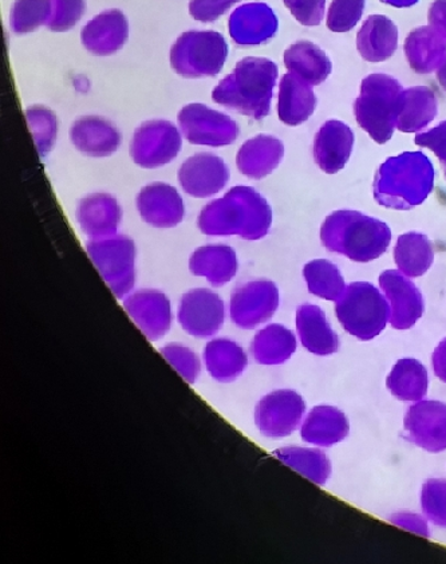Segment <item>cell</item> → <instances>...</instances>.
Instances as JSON below:
<instances>
[{
  "label": "cell",
  "mask_w": 446,
  "mask_h": 564,
  "mask_svg": "<svg viewBox=\"0 0 446 564\" xmlns=\"http://www.w3.org/2000/svg\"><path fill=\"white\" fill-rule=\"evenodd\" d=\"M402 86L399 80L373 74L363 79L361 95L355 104L357 122L378 144L392 139L401 108Z\"/></svg>",
  "instance_id": "obj_3"
},
{
  "label": "cell",
  "mask_w": 446,
  "mask_h": 564,
  "mask_svg": "<svg viewBox=\"0 0 446 564\" xmlns=\"http://www.w3.org/2000/svg\"><path fill=\"white\" fill-rule=\"evenodd\" d=\"M160 352L185 382L195 386L202 375V361L200 357L191 347L182 344H170L161 347Z\"/></svg>",
  "instance_id": "obj_30"
},
{
  "label": "cell",
  "mask_w": 446,
  "mask_h": 564,
  "mask_svg": "<svg viewBox=\"0 0 446 564\" xmlns=\"http://www.w3.org/2000/svg\"><path fill=\"white\" fill-rule=\"evenodd\" d=\"M229 170L225 160L213 153H197L180 166L178 182L185 194L196 198L218 195L226 188Z\"/></svg>",
  "instance_id": "obj_11"
},
{
  "label": "cell",
  "mask_w": 446,
  "mask_h": 564,
  "mask_svg": "<svg viewBox=\"0 0 446 564\" xmlns=\"http://www.w3.org/2000/svg\"><path fill=\"white\" fill-rule=\"evenodd\" d=\"M228 45L216 31L192 30L184 33L171 48V65L185 78L215 77L222 70Z\"/></svg>",
  "instance_id": "obj_4"
},
{
  "label": "cell",
  "mask_w": 446,
  "mask_h": 564,
  "mask_svg": "<svg viewBox=\"0 0 446 564\" xmlns=\"http://www.w3.org/2000/svg\"><path fill=\"white\" fill-rule=\"evenodd\" d=\"M283 3L303 26H318L324 20L326 0H283Z\"/></svg>",
  "instance_id": "obj_33"
},
{
  "label": "cell",
  "mask_w": 446,
  "mask_h": 564,
  "mask_svg": "<svg viewBox=\"0 0 446 564\" xmlns=\"http://www.w3.org/2000/svg\"><path fill=\"white\" fill-rule=\"evenodd\" d=\"M283 154L284 147L274 135L259 134L239 149L238 170L247 177L263 178L274 172Z\"/></svg>",
  "instance_id": "obj_20"
},
{
  "label": "cell",
  "mask_w": 446,
  "mask_h": 564,
  "mask_svg": "<svg viewBox=\"0 0 446 564\" xmlns=\"http://www.w3.org/2000/svg\"><path fill=\"white\" fill-rule=\"evenodd\" d=\"M53 12V0H17L11 11V29L15 34H28L47 24Z\"/></svg>",
  "instance_id": "obj_28"
},
{
  "label": "cell",
  "mask_w": 446,
  "mask_h": 564,
  "mask_svg": "<svg viewBox=\"0 0 446 564\" xmlns=\"http://www.w3.org/2000/svg\"><path fill=\"white\" fill-rule=\"evenodd\" d=\"M399 47V29L385 15H371L357 34V48L365 61L383 62Z\"/></svg>",
  "instance_id": "obj_21"
},
{
  "label": "cell",
  "mask_w": 446,
  "mask_h": 564,
  "mask_svg": "<svg viewBox=\"0 0 446 564\" xmlns=\"http://www.w3.org/2000/svg\"><path fill=\"white\" fill-rule=\"evenodd\" d=\"M381 2L392 6V8L407 9L412 8L414 4H417L418 0H381Z\"/></svg>",
  "instance_id": "obj_37"
},
{
  "label": "cell",
  "mask_w": 446,
  "mask_h": 564,
  "mask_svg": "<svg viewBox=\"0 0 446 564\" xmlns=\"http://www.w3.org/2000/svg\"><path fill=\"white\" fill-rule=\"evenodd\" d=\"M86 251L111 293L119 300H126L135 284L138 250L134 241L126 235L116 234L113 237L91 239L86 245Z\"/></svg>",
  "instance_id": "obj_5"
},
{
  "label": "cell",
  "mask_w": 446,
  "mask_h": 564,
  "mask_svg": "<svg viewBox=\"0 0 446 564\" xmlns=\"http://www.w3.org/2000/svg\"><path fill=\"white\" fill-rule=\"evenodd\" d=\"M317 107L313 86L302 79L286 74L279 88L278 113L279 119L290 127L301 126L307 121Z\"/></svg>",
  "instance_id": "obj_23"
},
{
  "label": "cell",
  "mask_w": 446,
  "mask_h": 564,
  "mask_svg": "<svg viewBox=\"0 0 446 564\" xmlns=\"http://www.w3.org/2000/svg\"><path fill=\"white\" fill-rule=\"evenodd\" d=\"M279 303L278 289L270 281H252L233 291L229 318L243 330H252L271 319Z\"/></svg>",
  "instance_id": "obj_9"
},
{
  "label": "cell",
  "mask_w": 446,
  "mask_h": 564,
  "mask_svg": "<svg viewBox=\"0 0 446 564\" xmlns=\"http://www.w3.org/2000/svg\"><path fill=\"white\" fill-rule=\"evenodd\" d=\"M138 209L141 219L156 228L177 227L185 215L182 195L165 183H152L142 188L138 196Z\"/></svg>",
  "instance_id": "obj_12"
},
{
  "label": "cell",
  "mask_w": 446,
  "mask_h": 564,
  "mask_svg": "<svg viewBox=\"0 0 446 564\" xmlns=\"http://www.w3.org/2000/svg\"><path fill=\"white\" fill-rule=\"evenodd\" d=\"M73 145L89 158H109L121 144V134L113 123L101 117L88 116L73 123Z\"/></svg>",
  "instance_id": "obj_15"
},
{
  "label": "cell",
  "mask_w": 446,
  "mask_h": 564,
  "mask_svg": "<svg viewBox=\"0 0 446 564\" xmlns=\"http://www.w3.org/2000/svg\"><path fill=\"white\" fill-rule=\"evenodd\" d=\"M283 61L290 74L312 86L324 83L333 69L324 50L306 41L290 46L284 53Z\"/></svg>",
  "instance_id": "obj_24"
},
{
  "label": "cell",
  "mask_w": 446,
  "mask_h": 564,
  "mask_svg": "<svg viewBox=\"0 0 446 564\" xmlns=\"http://www.w3.org/2000/svg\"><path fill=\"white\" fill-rule=\"evenodd\" d=\"M355 134L346 123L328 121L319 129L314 141V158L327 173L342 170L350 159Z\"/></svg>",
  "instance_id": "obj_18"
},
{
  "label": "cell",
  "mask_w": 446,
  "mask_h": 564,
  "mask_svg": "<svg viewBox=\"0 0 446 564\" xmlns=\"http://www.w3.org/2000/svg\"><path fill=\"white\" fill-rule=\"evenodd\" d=\"M177 319L183 330L192 337H214L226 322L225 301L209 289L191 290L180 301Z\"/></svg>",
  "instance_id": "obj_8"
},
{
  "label": "cell",
  "mask_w": 446,
  "mask_h": 564,
  "mask_svg": "<svg viewBox=\"0 0 446 564\" xmlns=\"http://www.w3.org/2000/svg\"><path fill=\"white\" fill-rule=\"evenodd\" d=\"M437 116L435 93L425 86L402 91L399 122L401 132L413 133L424 129Z\"/></svg>",
  "instance_id": "obj_26"
},
{
  "label": "cell",
  "mask_w": 446,
  "mask_h": 564,
  "mask_svg": "<svg viewBox=\"0 0 446 564\" xmlns=\"http://www.w3.org/2000/svg\"><path fill=\"white\" fill-rule=\"evenodd\" d=\"M237 252L227 245L198 247L189 259V271L195 276L206 278L210 286L222 288L238 274Z\"/></svg>",
  "instance_id": "obj_17"
},
{
  "label": "cell",
  "mask_w": 446,
  "mask_h": 564,
  "mask_svg": "<svg viewBox=\"0 0 446 564\" xmlns=\"http://www.w3.org/2000/svg\"><path fill=\"white\" fill-rule=\"evenodd\" d=\"M446 43L442 35L431 26L413 30L405 41V54L412 69L420 74H429L443 65Z\"/></svg>",
  "instance_id": "obj_25"
},
{
  "label": "cell",
  "mask_w": 446,
  "mask_h": 564,
  "mask_svg": "<svg viewBox=\"0 0 446 564\" xmlns=\"http://www.w3.org/2000/svg\"><path fill=\"white\" fill-rule=\"evenodd\" d=\"M300 412V401L293 393L275 392L259 402L255 423L264 436L281 437L293 430Z\"/></svg>",
  "instance_id": "obj_19"
},
{
  "label": "cell",
  "mask_w": 446,
  "mask_h": 564,
  "mask_svg": "<svg viewBox=\"0 0 446 564\" xmlns=\"http://www.w3.org/2000/svg\"><path fill=\"white\" fill-rule=\"evenodd\" d=\"M278 79V66L268 58L241 59L232 74L213 91L216 104L262 120L269 116Z\"/></svg>",
  "instance_id": "obj_2"
},
{
  "label": "cell",
  "mask_w": 446,
  "mask_h": 564,
  "mask_svg": "<svg viewBox=\"0 0 446 564\" xmlns=\"http://www.w3.org/2000/svg\"><path fill=\"white\" fill-rule=\"evenodd\" d=\"M239 0H191L189 12L198 22H215Z\"/></svg>",
  "instance_id": "obj_34"
},
{
  "label": "cell",
  "mask_w": 446,
  "mask_h": 564,
  "mask_svg": "<svg viewBox=\"0 0 446 564\" xmlns=\"http://www.w3.org/2000/svg\"><path fill=\"white\" fill-rule=\"evenodd\" d=\"M365 0H333L327 11V28L334 33H347L361 21Z\"/></svg>",
  "instance_id": "obj_31"
},
{
  "label": "cell",
  "mask_w": 446,
  "mask_h": 564,
  "mask_svg": "<svg viewBox=\"0 0 446 564\" xmlns=\"http://www.w3.org/2000/svg\"><path fill=\"white\" fill-rule=\"evenodd\" d=\"M229 35L241 46H257L274 39L278 18L265 3L240 6L229 18Z\"/></svg>",
  "instance_id": "obj_13"
},
{
  "label": "cell",
  "mask_w": 446,
  "mask_h": 564,
  "mask_svg": "<svg viewBox=\"0 0 446 564\" xmlns=\"http://www.w3.org/2000/svg\"><path fill=\"white\" fill-rule=\"evenodd\" d=\"M272 210L265 198L251 187H233L207 204L197 226L208 237H239L259 240L269 234Z\"/></svg>",
  "instance_id": "obj_1"
},
{
  "label": "cell",
  "mask_w": 446,
  "mask_h": 564,
  "mask_svg": "<svg viewBox=\"0 0 446 564\" xmlns=\"http://www.w3.org/2000/svg\"><path fill=\"white\" fill-rule=\"evenodd\" d=\"M182 133L170 121H148L135 130L130 142V158L144 170L172 163L182 151Z\"/></svg>",
  "instance_id": "obj_6"
},
{
  "label": "cell",
  "mask_w": 446,
  "mask_h": 564,
  "mask_svg": "<svg viewBox=\"0 0 446 564\" xmlns=\"http://www.w3.org/2000/svg\"><path fill=\"white\" fill-rule=\"evenodd\" d=\"M295 349V339L287 328L270 325L253 337L251 351L262 365H276L284 361Z\"/></svg>",
  "instance_id": "obj_27"
},
{
  "label": "cell",
  "mask_w": 446,
  "mask_h": 564,
  "mask_svg": "<svg viewBox=\"0 0 446 564\" xmlns=\"http://www.w3.org/2000/svg\"><path fill=\"white\" fill-rule=\"evenodd\" d=\"M437 77H438L439 84H442V86H443V89L446 91V58L443 62V65L439 66Z\"/></svg>",
  "instance_id": "obj_38"
},
{
  "label": "cell",
  "mask_w": 446,
  "mask_h": 564,
  "mask_svg": "<svg viewBox=\"0 0 446 564\" xmlns=\"http://www.w3.org/2000/svg\"><path fill=\"white\" fill-rule=\"evenodd\" d=\"M26 119L33 133L36 151L41 158H45L57 140V117L52 110L33 107L26 110Z\"/></svg>",
  "instance_id": "obj_29"
},
{
  "label": "cell",
  "mask_w": 446,
  "mask_h": 564,
  "mask_svg": "<svg viewBox=\"0 0 446 564\" xmlns=\"http://www.w3.org/2000/svg\"><path fill=\"white\" fill-rule=\"evenodd\" d=\"M85 10V0H53L52 17L46 26L57 33H64L76 26Z\"/></svg>",
  "instance_id": "obj_32"
},
{
  "label": "cell",
  "mask_w": 446,
  "mask_h": 564,
  "mask_svg": "<svg viewBox=\"0 0 446 564\" xmlns=\"http://www.w3.org/2000/svg\"><path fill=\"white\" fill-rule=\"evenodd\" d=\"M416 144L431 148L443 160V163H446V121L439 123L431 132L417 134Z\"/></svg>",
  "instance_id": "obj_35"
},
{
  "label": "cell",
  "mask_w": 446,
  "mask_h": 564,
  "mask_svg": "<svg viewBox=\"0 0 446 564\" xmlns=\"http://www.w3.org/2000/svg\"><path fill=\"white\" fill-rule=\"evenodd\" d=\"M123 308L142 334L156 343L170 333L172 306L168 295L160 290H140L123 300Z\"/></svg>",
  "instance_id": "obj_10"
},
{
  "label": "cell",
  "mask_w": 446,
  "mask_h": 564,
  "mask_svg": "<svg viewBox=\"0 0 446 564\" xmlns=\"http://www.w3.org/2000/svg\"><path fill=\"white\" fill-rule=\"evenodd\" d=\"M203 358L209 376L220 383L237 381L248 365L243 347L228 338L209 340Z\"/></svg>",
  "instance_id": "obj_22"
},
{
  "label": "cell",
  "mask_w": 446,
  "mask_h": 564,
  "mask_svg": "<svg viewBox=\"0 0 446 564\" xmlns=\"http://www.w3.org/2000/svg\"><path fill=\"white\" fill-rule=\"evenodd\" d=\"M429 26L435 29L446 41V0H435L427 12Z\"/></svg>",
  "instance_id": "obj_36"
},
{
  "label": "cell",
  "mask_w": 446,
  "mask_h": 564,
  "mask_svg": "<svg viewBox=\"0 0 446 564\" xmlns=\"http://www.w3.org/2000/svg\"><path fill=\"white\" fill-rule=\"evenodd\" d=\"M77 221L90 239L113 237L119 229L122 210L119 202L109 194H93L78 203Z\"/></svg>",
  "instance_id": "obj_14"
},
{
  "label": "cell",
  "mask_w": 446,
  "mask_h": 564,
  "mask_svg": "<svg viewBox=\"0 0 446 564\" xmlns=\"http://www.w3.org/2000/svg\"><path fill=\"white\" fill-rule=\"evenodd\" d=\"M180 129L194 145L227 147L238 140L239 127L231 117L203 104H189L178 113Z\"/></svg>",
  "instance_id": "obj_7"
},
{
  "label": "cell",
  "mask_w": 446,
  "mask_h": 564,
  "mask_svg": "<svg viewBox=\"0 0 446 564\" xmlns=\"http://www.w3.org/2000/svg\"><path fill=\"white\" fill-rule=\"evenodd\" d=\"M129 24L119 10H108L90 21L83 30V43L88 52L99 57L115 54L126 45Z\"/></svg>",
  "instance_id": "obj_16"
}]
</instances>
